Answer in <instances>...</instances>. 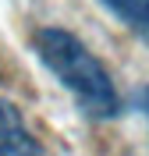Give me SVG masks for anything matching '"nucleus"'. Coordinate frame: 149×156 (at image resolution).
<instances>
[{"mask_svg": "<svg viewBox=\"0 0 149 156\" xmlns=\"http://www.w3.org/2000/svg\"><path fill=\"white\" fill-rule=\"evenodd\" d=\"M139 103H142V114H146V121H149V85L139 92Z\"/></svg>", "mask_w": 149, "mask_h": 156, "instance_id": "nucleus-4", "label": "nucleus"}, {"mask_svg": "<svg viewBox=\"0 0 149 156\" xmlns=\"http://www.w3.org/2000/svg\"><path fill=\"white\" fill-rule=\"evenodd\" d=\"M43 146L29 135L18 107L0 99V156H39Z\"/></svg>", "mask_w": 149, "mask_h": 156, "instance_id": "nucleus-2", "label": "nucleus"}, {"mask_svg": "<svg viewBox=\"0 0 149 156\" xmlns=\"http://www.w3.org/2000/svg\"><path fill=\"white\" fill-rule=\"evenodd\" d=\"M99 4L149 46V0H99Z\"/></svg>", "mask_w": 149, "mask_h": 156, "instance_id": "nucleus-3", "label": "nucleus"}, {"mask_svg": "<svg viewBox=\"0 0 149 156\" xmlns=\"http://www.w3.org/2000/svg\"><path fill=\"white\" fill-rule=\"evenodd\" d=\"M32 50L43 60V68L78 99V107L89 117L110 121V117L121 114V96H117V89H114V78L107 75V68L89 53V46L75 32L53 29V25L36 29Z\"/></svg>", "mask_w": 149, "mask_h": 156, "instance_id": "nucleus-1", "label": "nucleus"}]
</instances>
